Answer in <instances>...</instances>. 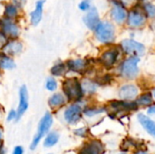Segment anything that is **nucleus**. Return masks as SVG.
Returning <instances> with one entry per match:
<instances>
[{
    "label": "nucleus",
    "instance_id": "f257e3e1",
    "mask_svg": "<svg viewBox=\"0 0 155 154\" xmlns=\"http://www.w3.org/2000/svg\"><path fill=\"white\" fill-rule=\"evenodd\" d=\"M63 93L69 102H79L84 97L81 81L77 77L65 78L62 83Z\"/></svg>",
    "mask_w": 155,
    "mask_h": 154
},
{
    "label": "nucleus",
    "instance_id": "f03ea898",
    "mask_svg": "<svg viewBox=\"0 0 155 154\" xmlns=\"http://www.w3.org/2000/svg\"><path fill=\"white\" fill-rule=\"evenodd\" d=\"M94 34L96 39L104 44H110L115 39L114 25L108 21L100 22L94 29Z\"/></svg>",
    "mask_w": 155,
    "mask_h": 154
},
{
    "label": "nucleus",
    "instance_id": "7ed1b4c3",
    "mask_svg": "<svg viewBox=\"0 0 155 154\" xmlns=\"http://www.w3.org/2000/svg\"><path fill=\"white\" fill-rule=\"evenodd\" d=\"M141 59L139 56H130L125 59L120 66V74L125 79H134L138 76L140 69L139 63Z\"/></svg>",
    "mask_w": 155,
    "mask_h": 154
},
{
    "label": "nucleus",
    "instance_id": "20e7f679",
    "mask_svg": "<svg viewBox=\"0 0 155 154\" xmlns=\"http://www.w3.org/2000/svg\"><path fill=\"white\" fill-rule=\"evenodd\" d=\"M0 31L4 33L8 39H17L21 34V27L16 19H11L5 16L0 18Z\"/></svg>",
    "mask_w": 155,
    "mask_h": 154
},
{
    "label": "nucleus",
    "instance_id": "39448f33",
    "mask_svg": "<svg viewBox=\"0 0 155 154\" xmlns=\"http://www.w3.org/2000/svg\"><path fill=\"white\" fill-rule=\"evenodd\" d=\"M52 124H53V116L50 113H46L40 120V123L38 124L37 133L35 135L33 142L31 143V146H30L31 150H35L36 148V146L38 145V143L42 140V138L49 132Z\"/></svg>",
    "mask_w": 155,
    "mask_h": 154
},
{
    "label": "nucleus",
    "instance_id": "423d86ee",
    "mask_svg": "<svg viewBox=\"0 0 155 154\" xmlns=\"http://www.w3.org/2000/svg\"><path fill=\"white\" fill-rule=\"evenodd\" d=\"M122 50L128 55L131 56H141L145 54V46L135 40L125 39L121 43Z\"/></svg>",
    "mask_w": 155,
    "mask_h": 154
},
{
    "label": "nucleus",
    "instance_id": "0eeeda50",
    "mask_svg": "<svg viewBox=\"0 0 155 154\" xmlns=\"http://www.w3.org/2000/svg\"><path fill=\"white\" fill-rule=\"evenodd\" d=\"M119 56H120V50L116 47H112L104 51L101 54L99 58V62L104 67L109 69L114 66V64L117 63L119 59Z\"/></svg>",
    "mask_w": 155,
    "mask_h": 154
},
{
    "label": "nucleus",
    "instance_id": "6e6552de",
    "mask_svg": "<svg viewBox=\"0 0 155 154\" xmlns=\"http://www.w3.org/2000/svg\"><path fill=\"white\" fill-rule=\"evenodd\" d=\"M83 112L84 111H83L81 104L78 103V102L74 103L65 109L64 113V120L70 124H75L76 123L80 121Z\"/></svg>",
    "mask_w": 155,
    "mask_h": 154
},
{
    "label": "nucleus",
    "instance_id": "1a4fd4ad",
    "mask_svg": "<svg viewBox=\"0 0 155 154\" xmlns=\"http://www.w3.org/2000/svg\"><path fill=\"white\" fill-rule=\"evenodd\" d=\"M127 25L131 27H141L146 24L147 16L144 12L139 9H132L127 15Z\"/></svg>",
    "mask_w": 155,
    "mask_h": 154
},
{
    "label": "nucleus",
    "instance_id": "9d476101",
    "mask_svg": "<svg viewBox=\"0 0 155 154\" xmlns=\"http://www.w3.org/2000/svg\"><path fill=\"white\" fill-rule=\"evenodd\" d=\"M19 95V103H18V107H17V120H19L24 113L27 111L28 106H29V94H28V90L27 87L23 84L19 88L18 92Z\"/></svg>",
    "mask_w": 155,
    "mask_h": 154
},
{
    "label": "nucleus",
    "instance_id": "9b49d317",
    "mask_svg": "<svg viewBox=\"0 0 155 154\" xmlns=\"http://www.w3.org/2000/svg\"><path fill=\"white\" fill-rule=\"evenodd\" d=\"M0 50L5 52L8 55L14 57V56H16V55L20 54L23 52L24 44L19 40V38H17V39H8L7 42L4 44V46Z\"/></svg>",
    "mask_w": 155,
    "mask_h": 154
},
{
    "label": "nucleus",
    "instance_id": "f8f14e48",
    "mask_svg": "<svg viewBox=\"0 0 155 154\" xmlns=\"http://www.w3.org/2000/svg\"><path fill=\"white\" fill-rule=\"evenodd\" d=\"M128 13L125 10V7L122 5L115 0H112V8H111V17L117 24H124L127 19Z\"/></svg>",
    "mask_w": 155,
    "mask_h": 154
},
{
    "label": "nucleus",
    "instance_id": "ddd939ff",
    "mask_svg": "<svg viewBox=\"0 0 155 154\" xmlns=\"http://www.w3.org/2000/svg\"><path fill=\"white\" fill-rule=\"evenodd\" d=\"M65 63L69 72H73L79 74H84L89 68V63L86 59H82V58L69 59Z\"/></svg>",
    "mask_w": 155,
    "mask_h": 154
},
{
    "label": "nucleus",
    "instance_id": "4468645a",
    "mask_svg": "<svg viewBox=\"0 0 155 154\" xmlns=\"http://www.w3.org/2000/svg\"><path fill=\"white\" fill-rule=\"evenodd\" d=\"M83 21L88 29L94 31V29L96 28L98 24L101 22L97 9L95 7H91L87 11V13L84 15V16L83 17Z\"/></svg>",
    "mask_w": 155,
    "mask_h": 154
},
{
    "label": "nucleus",
    "instance_id": "2eb2a0df",
    "mask_svg": "<svg viewBox=\"0 0 155 154\" xmlns=\"http://www.w3.org/2000/svg\"><path fill=\"white\" fill-rule=\"evenodd\" d=\"M139 93L138 87L132 84H126L120 87L119 89V96L122 100L132 101L136 99Z\"/></svg>",
    "mask_w": 155,
    "mask_h": 154
},
{
    "label": "nucleus",
    "instance_id": "dca6fc26",
    "mask_svg": "<svg viewBox=\"0 0 155 154\" xmlns=\"http://www.w3.org/2000/svg\"><path fill=\"white\" fill-rule=\"evenodd\" d=\"M45 0H38L35 3V8L31 11L29 14V21L30 24L34 26H36L40 24L43 18V13H44V5H45Z\"/></svg>",
    "mask_w": 155,
    "mask_h": 154
},
{
    "label": "nucleus",
    "instance_id": "f3484780",
    "mask_svg": "<svg viewBox=\"0 0 155 154\" xmlns=\"http://www.w3.org/2000/svg\"><path fill=\"white\" fill-rule=\"evenodd\" d=\"M104 152L103 144L99 141H92L82 148L80 154H104Z\"/></svg>",
    "mask_w": 155,
    "mask_h": 154
},
{
    "label": "nucleus",
    "instance_id": "a211bd4d",
    "mask_svg": "<svg viewBox=\"0 0 155 154\" xmlns=\"http://www.w3.org/2000/svg\"><path fill=\"white\" fill-rule=\"evenodd\" d=\"M20 8L14 4L13 2H8L4 5L3 16L11 18V19H18L20 16Z\"/></svg>",
    "mask_w": 155,
    "mask_h": 154
},
{
    "label": "nucleus",
    "instance_id": "6ab92c4d",
    "mask_svg": "<svg viewBox=\"0 0 155 154\" xmlns=\"http://www.w3.org/2000/svg\"><path fill=\"white\" fill-rule=\"evenodd\" d=\"M111 108L116 111H134L138 108L135 102L131 101H113L111 102Z\"/></svg>",
    "mask_w": 155,
    "mask_h": 154
},
{
    "label": "nucleus",
    "instance_id": "aec40b11",
    "mask_svg": "<svg viewBox=\"0 0 155 154\" xmlns=\"http://www.w3.org/2000/svg\"><path fill=\"white\" fill-rule=\"evenodd\" d=\"M67 102L66 97L62 93H54L48 99V105L52 109H58L63 107Z\"/></svg>",
    "mask_w": 155,
    "mask_h": 154
},
{
    "label": "nucleus",
    "instance_id": "412c9836",
    "mask_svg": "<svg viewBox=\"0 0 155 154\" xmlns=\"http://www.w3.org/2000/svg\"><path fill=\"white\" fill-rule=\"evenodd\" d=\"M15 67V62L14 57L8 55L2 50H0V71L12 70Z\"/></svg>",
    "mask_w": 155,
    "mask_h": 154
},
{
    "label": "nucleus",
    "instance_id": "4be33fe9",
    "mask_svg": "<svg viewBox=\"0 0 155 154\" xmlns=\"http://www.w3.org/2000/svg\"><path fill=\"white\" fill-rule=\"evenodd\" d=\"M69 72L68 67L66 65L65 62L58 61L56 62L51 68H50V74L54 77H63Z\"/></svg>",
    "mask_w": 155,
    "mask_h": 154
},
{
    "label": "nucleus",
    "instance_id": "5701e85b",
    "mask_svg": "<svg viewBox=\"0 0 155 154\" xmlns=\"http://www.w3.org/2000/svg\"><path fill=\"white\" fill-rule=\"evenodd\" d=\"M138 120L143 127L145 129V131L149 133L152 136L155 137V122L143 113L138 114Z\"/></svg>",
    "mask_w": 155,
    "mask_h": 154
},
{
    "label": "nucleus",
    "instance_id": "b1692460",
    "mask_svg": "<svg viewBox=\"0 0 155 154\" xmlns=\"http://www.w3.org/2000/svg\"><path fill=\"white\" fill-rule=\"evenodd\" d=\"M84 94H93L97 90V84L90 79H84L81 81Z\"/></svg>",
    "mask_w": 155,
    "mask_h": 154
},
{
    "label": "nucleus",
    "instance_id": "393cba45",
    "mask_svg": "<svg viewBox=\"0 0 155 154\" xmlns=\"http://www.w3.org/2000/svg\"><path fill=\"white\" fill-rule=\"evenodd\" d=\"M135 103L138 106H151L153 104V95L151 93H143L137 96Z\"/></svg>",
    "mask_w": 155,
    "mask_h": 154
},
{
    "label": "nucleus",
    "instance_id": "a878e982",
    "mask_svg": "<svg viewBox=\"0 0 155 154\" xmlns=\"http://www.w3.org/2000/svg\"><path fill=\"white\" fill-rule=\"evenodd\" d=\"M58 140H59L58 133H56L55 132H52V133L47 134V136H46V138L45 140L44 145L45 147H52V146H54V144L57 143Z\"/></svg>",
    "mask_w": 155,
    "mask_h": 154
},
{
    "label": "nucleus",
    "instance_id": "bb28decb",
    "mask_svg": "<svg viewBox=\"0 0 155 154\" xmlns=\"http://www.w3.org/2000/svg\"><path fill=\"white\" fill-rule=\"evenodd\" d=\"M45 89L49 92H55L58 88V82L55 79V77L54 76H49L48 78H46L45 80Z\"/></svg>",
    "mask_w": 155,
    "mask_h": 154
},
{
    "label": "nucleus",
    "instance_id": "cd10ccee",
    "mask_svg": "<svg viewBox=\"0 0 155 154\" xmlns=\"http://www.w3.org/2000/svg\"><path fill=\"white\" fill-rule=\"evenodd\" d=\"M143 10L147 17L155 18V5L152 3H146L143 6Z\"/></svg>",
    "mask_w": 155,
    "mask_h": 154
},
{
    "label": "nucleus",
    "instance_id": "c85d7f7f",
    "mask_svg": "<svg viewBox=\"0 0 155 154\" xmlns=\"http://www.w3.org/2000/svg\"><path fill=\"white\" fill-rule=\"evenodd\" d=\"M104 111V108H89V109H86L84 111V113L87 116H94L95 114H98V113H101Z\"/></svg>",
    "mask_w": 155,
    "mask_h": 154
},
{
    "label": "nucleus",
    "instance_id": "c756f323",
    "mask_svg": "<svg viewBox=\"0 0 155 154\" xmlns=\"http://www.w3.org/2000/svg\"><path fill=\"white\" fill-rule=\"evenodd\" d=\"M78 6L81 11L87 12L91 8V0H82Z\"/></svg>",
    "mask_w": 155,
    "mask_h": 154
},
{
    "label": "nucleus",
    "instance_id": "7c9ffc66",
    "mask_svg": "<svg viewBox=\"0 0 155 154\" xmlns=\"http://www.w3.org/2000/svg\"><path fill=\"white\" fill-rule=\"evenodd\" d=\"M115 1H117L118 3H120L125 8L126 7H131V6L134 5V4L136 2V0H115Z\"/></svg>",
    "mask_w": 155,
    "mask_h": 154
},
{
    "label": "nucleus",
    "instance_id": "2f4dec72",
    "mask_svg": "<svg viewBox=\"0 0 155 154\" xmlns=\"http://www.w3.org/2000/svg\"><path fill=\"white\" fill-rule=\"evenodd\" d=\"M7 121L8 122H11V121H14V120H17V112L16 110H10L8 114H7Z\"/></svg>",
    "mask_w": 155,
    "mask_h": 154
},
{
    "label": "nucleus",
    "instance_id": "473e14b6",
    "mask_svg": "<svg viewBox=\"0 0 155 154\" xmlns=\"http://www.w3.org/2000/svg\"><path fill=\"white\" fill-rule=\"evenodd\" d=\"M7 40H8V37L0 31V49L4 46V44L7 42Z\"/></svg>",
    "mask_w": 155,
    "mask_h": 154
},
{
    "label": "nucleus",
    "instance_id": "72a5a7b5",
    "mask_svg": "<svg viewBox=\"0 0 155 154\" xmlns=\"http://www.w3.org/2000/svg\"><path fill=\"white\" fill-rule=\"evenodd\" d=\"M11 2H13V3L15 4L20 9H22V8L25 5L27 0H11Z\"/></svg>",
    "mask_w": 155,
    "mask_h": 154
},
{
    "label": "nucleus",
    "instance_id": "f704fd0d",
    "mask_svg": "<svg viewBox=\"0 0 155 154\" xmlns=\"http://www.w3.org/2000/svg\"><path fill=\"white\" fill-rule=\"evenodd\" d=\"M23 152H24V150H23V147L21 146H16L13 151V154H23Z\"/></svg>",
    "mask_w": 155,
    "mask_h": 154
},
{
    "label": "nucleus",
    "instance_id": "c9c22d12",
    "mask_svg": "<svg viewBox=\"0 0 155 154\" xmlns=\"http://www.w3.org/2000/svg\"><path fill=\"white\" fill-rule=\"evenodd\" d=\"M148 113L149 114H155V105H151L148 109Z\"/></svg>",
    "mask_w": 155,
    "mask_h": 154
},
{
    "label": "nucleus",
    "instance_id": "e433bc0d",
    "mask_svg": "<svg viewBox=\"0 0 155 154\" xmlns=\"http://www.w3.org/2000/svg\"><path fill=\"white\" fill-rule=\"evenodd\" d=\"M84 132H85V129H80V130H77V131L75 132V133L78 134L79 136H84Z\"/></svg>",
    "mask_w": 155,
    "mask_h": 154
},
{
    "label": "nucleus",
    "instance_id": "4c0bfd02",
    "mask_svg": "<svg viewBox=\"0 0 155 154\" xmlns=\"http://www.w3.org/2000/svg\"><path fill=\"white\" fill-rule=\"evenodd\" d=\"M2 139H3V130H2V128L0 127V146H1V142H2Z\"/></svg>",
    "mask_w": 155,
    "mask_h": 154
},
{
    "label": "nucleus",
    "instance_id": "58836bf2",
    "mask_svg": "<svg viewBox=\"0 0 155 154\" xmlns=\"http://www.w3.org/2000/svg\"><path fill=\"white\" fill-rule=\"evenodd\" d=\"M153 97L155 98V88L153 89Z\"/></svg>",
    "mask_w": 155,
    "mask_h": 154
},
{
    "label": "nucleus",
    "instance_id": "ea45409f",
    "mask_svg": "<svg viewBox=\"0 0 155 154\" xmlns=\"http://www.w3.org/2000/svg\"><path fill=\"white\" fill-rule=\"evenodd\" d=\"M136 154H147V153H145V152H139L138 153H136Z\"/></svg>",
    "mask_w": 155,
    "mask_h": 154
}]
</instances>
